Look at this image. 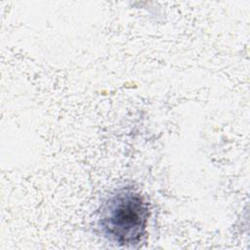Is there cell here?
<instances>
[{"label":"cell","instance_id":"1","mask_svg":"<svg viewBox=\"0 0 250 250\" xmlns=\"http://www.w3.org/2000/svg\"><path fill=\"white\" fill-rule=\"evenodd\" d=\"M148 216V203L145 196L132 188H121L104 202L99 225L110 241L121 246H132L145 235Z\"/></svg>","mask_w":250,"mask_h":250}]
</instances>
